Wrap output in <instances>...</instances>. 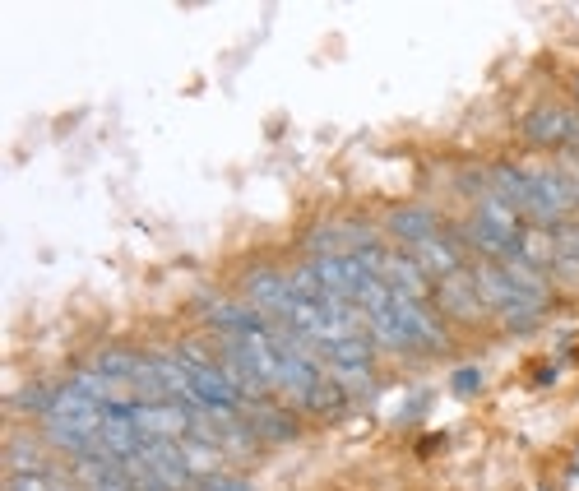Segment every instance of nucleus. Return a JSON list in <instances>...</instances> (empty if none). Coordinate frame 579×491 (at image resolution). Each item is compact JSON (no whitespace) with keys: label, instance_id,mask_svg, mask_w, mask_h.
<instances>
[{"label":"nucleus","instance_id":"1","mask_svg":"<svg viewBox=\"0 0 579 491\" xmlns=\"http://www.w3.org/2000/svg\"><path fill=\"white\" fill-rule=\"evenodd\" d=\"M468 278H473V288H478V297H482V306H487L491 315H501V320H510V325H529L533 315L542 311L538 302H529L524 292L505 278V269L501 265H491V260H482V265H473L468 269Z\"/></svg>","mask_w":579,"mask_h":491},{"label":"nucleus","instance_id":"2","mask_svg":"<svg viewBox=\"0 0 579 491\" xmlns=\"http://www.w3.org/2000/svg\"><path fill=\"white\" fill-rule=\"evenodd\" d=\"M380 278H385V288H390L394 297H408V302H427V297H431V278L422 274V265H417L408 251H390V255H385Z\"/></svg>","mask_w":579,"mask_h":491},{"label":"nucleus","instance_id":"3","mask_svg":"<svg viewBox=\"0 0 579 491\" xmlns=\"http://www.w3.org/2000/svg\"><path fill=\"white\" fill-rule=\"evenodd\" d=\"M422 265V274L427 278H454V274H464V255H459V246H454V237H445V232H436L431 241H422V246H413L408 251Z\"/></svg>","mask_w":579,"mask_h":491},{"label":"nucleus","instance_id":"4","mask_svg":"<svg viewBox=\"0 0 579 491\" xmlns=\"http://www.w3.org/2000/svg\"><path fill=\"white\" fill-rule=\"evenodd\" d=\"M524 135L533 144H575L579 139V116L566 112V107H542L524 121Z\"/></svg>","mask_w":579,"mask_h":491},{"label":"nucleus","instance_id":"5","mask_svg":"<svg viewBox=\"0 0 579 491\" xmlns=\"http://www.w3.org/2000/svg\"><path fill=\"white\" fill-rule=\"evenodd\" d=\"M436 302H441V311L454 315V320H482V315H487V306H482V297L468 274L441 278V283H436Z\"/></svg>","mask_w":579,"mask_h":491},{"label":"nucleus","instance_id":"6","mask_svg":"<svg viewBox=\"0 0 579 491\" xmlns=\"http://www.w3.org/2000/svg\"><path fill=\"white\" fill-rule=\"evenodd\" d=\"M385 232H390L394 241H403V251H413V246H422V241H431L436 232H441V218L431 214V209H394L390 218H385Z\"/></svg>","mask_w":579,"mask_h":491},{"label":"nucleus","instance_id":"7","mask_svg":"<svg viewBox=\"0 0 579 491\" xmlns=\"http://www.w3.org/2000/svg\"><path fill=\"white\" fill-rule=\"evenodd\" d=\"M241 417H246V427H251L255 436H265V441H292V436L302 431L292 413H278V408H265V403H251Z\"/></svg>","mask_w":579,"mask_h":491},{"label":"nucleus","instance_id":"8","mask_svg":"<svg viewBox=\"0 0 579 491\" xmlns=\"http://www.w3.org/2000/svg\"><path fill=\"white\" fill-rule=\"evenodd\" d=\"M10 473H47V459H42V450H33V445L14 441L10 445Z\"/></svg>","mask_w":579,"mask_h":491},{"label":"nucleus","instance_id":"9","mask_svg":"<svg viewBox=\"0 0 579 491\" xmlns=\"http://www.w3.org/2000/svg\"><path fill=\"white\" fill-rule=\"evenodd\" d=\"M190 491H251V482H246V478H223V473H214V478L195 482Z\"/></svg>","mask_w":579,"mask_h":491},{"label":"nucleus","instance_id":"10","mask_svg":"<svg viewBox=\"0 0 579 491\" xmlns=\"http://www.w3.org/2000/svg\"><path fill=\"white\" fill-rule=\"evenodd\" d=\"M454 385H459V390H478V371H473V366H464V371H454Z\"/></svg>","mask_w":579,"mask_h":491}]
</instances>
